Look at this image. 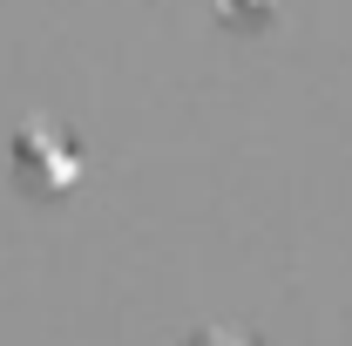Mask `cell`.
<instances>
[{"label": "cell", "instance_id": "obj_1", "mask_svg": "<svg viewBox=\"0 0 352 346\" xmlns=\"http://www.w3.org/2000/svg\"><path fill=\"white\" fill-rule=\"evenodd\" d=\"M197 346H251V340H244V333H204Z\"/></svg>", "mask_w": 352, "mask_h": 346}]
</instances>
